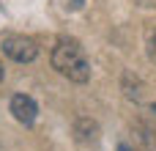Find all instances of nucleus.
Instances as JSON below:
<instances>
[{
    "label": "nucleus",
    "instance_id": "obj_1",
    "mask_svg": "<svg viewBox=\"0 0 156 151\" xmlns=\"http://www.w3.org/2000/svg\"><path fill=\"white\" fill-rule=\"evenodd\" d=\"M52 66L63 77H69L74 83H88V77H90V63H88L82 47L74 39H60L55 44V50H52Z\"/></svg>",
    "mask_w": 156,
    "mask_h": 151
},
{
    "label": "nucleus",
    "instance_id": "obj_2",
    "mask_svg": "<svg viewBox=\"0 0 156 151\" xmlns=\"http://www.w3.org/2000/svg\"><path fill=\"white\" fill-rule=\"evenodd\" d=\"M3 52L16 63H30L38 55V47L27 36H8V39H3Z\"/></svg>",
    "mask_w": 156,
    "mask_h": 151
},
{
    "label": "nucleus",
    "instance_id": "obj_3",
    "mask_svg": "<svg viewBox=\"0 0 156 151\" xmlns=\"http://www.w3.org/2000/svg\"><path fill=\"white\" fill-rule=\"evenodd\" d=\"M11 113H14V118H16L19 124L30 127V124L36 121V116H38V105L33 102V96H27V94H16V96L11 99Z\"/></svg>",
    "mask_w": 156,
    "mask_h": 151
},
{
    "label": "nucleus",
    "instance_id": "obj_4",
    "mask_svg": "<svg viewBox=\"0 0 156 151\" xmlns=\"http://www.w3.org/2000/svg\"><path fill=\"white\" fill-rule=\"evenodd\" d=\"M74 135H77V140L88 143V140H96L99 127H96V121H90V118H80L77 127H74Z\"/></svg>",
    "mask_w": 156,
    "mask_h": 151
},
{
    "label": "nucleus",
    "instance_id": "obj_5",
    "mask_svg": "<svg viewBox=\"0 0 156 151\" xmlns=\"http://www.w3.org/2000/svg\"><path fill=\"white\" fill-rule=\"evenodd\" d=\"M148 58L156 63V36H151V39H148Z\"/></svg>",
    "mask_w": 156,
    "mask_h": 151
},
{
    "label": "nucleus",
    "instance_id": "obj_6",
    "mask_svg": "<svg viewBox=\"0 0 156 151\" xmlns=\"http://www.w3.org/2000/svg\"><path fill=\"white\" fill-rule=\"evenodd\" d=\"M118 151H132V149H129L126 143H121V146H118Z\"/></svg>",
    "mask_w": 156,
    "mask_h": 151
},
{
    "label": "nucleus",
    "instance_id": "obj_7",
    "mask_svg": "<svg viewBox=\"0 0 156 151\" xmlns=\"http://www.w3.org/2000/svg\"><path fill=\"white\" fill-rule=\"evenodd\" d=\"M0 83H3V63H0Z\"/></svg>",
    "mask_w": 156,
    "mask_h": 151
}]
</instances>
